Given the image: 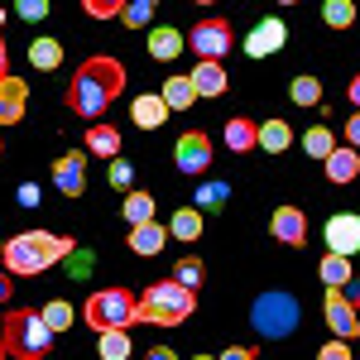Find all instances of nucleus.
Segmentation results:
<instances>
[{"label": "nucleus", "mask_w": 360, "mask_h": 360, "mask_svg": "<svg viewBox=\"0 0 360 360\" xmlns=\"http://www.w3.org/2000/svg\"><path fill=\"white\" fill-rule=\"evenodd\" d=\"M217 360H255V351H250V346H231V351H221Z\"/></svg>", "instance_id": "37998d69"}, {"label": "nucleus", "mask_w": 360, "mask_h": 360, "mask_svg": "<svg viewBox=\"0 0 360 360\" xmlns=\"http://www.w3.org/2000/svg\"><path fill=\"white\" fill-rule=\"evenodd\" d=\"M15 10H20V20H29V25H39V20L49 15V0H15Z\"/></svg>", "instance_id": "4c0bfd02"}, {"label": "nucleus", "mask_w": 360, "mask_h": 360, "mask_svg": "<svg viewBox=\"0 0 360 360\" xmlns=\"http://www.w3.org/2000/svg\"><path fill=\"white\" fill-rule=\"evenodd\" d=\"M135 293L130 288H101V293H91L82 307L86 327L91 332H130L135 327Z\"/></svg>", "instance_id": "39448f33"}, {"label": "nucleus", "mask_w": 360, "mask_h": 360, "mask_svg": "<svg viewBox=\"0 0 360 360\" xmlns=\"http://www.w3.org/2000/svg\"><path fill=\"white\" fill-rule=\"evenodd\" d=\"M317 274H322L327 288H346V283L356 278V269H351V259H346V255H332V250H327V259L317 264Z\"/></svg>", "instance_id": "b1692460"}, {"label": "nucleus", "mask_w": 360, "mask_h": 360, "mask_svg": "<svg viewBox=\"0 0 360 360\" xmlns=\"http://www.w3.org/2000/svg\"><path fill=\"white\" fill-rule=\"evenodd\" d=\"M149 360H178V356H173L168 346H154V351H149Z\"/></svg>", "instance_id": "de8ad7c7"}, {"label": "nucleus", "mask_w": 360, "mask_h": 360, "mask_svg": "<svg viewBox=\"0 0 360 360\" xmlns=\"http://www.w3.org/2000/svg\"><path fill=\"white\" fill-rule=\"evenodd\" d=\"M322 20L332 29H351L356 25V0H322Z\"/></svg>", "instance_id": "cd10ccee"}, {"label": "nucleus", "mask_w": 360, "mask_h": 360, "mask_svg": "<svg viewBox=\"0 0 360 360\" xmlns=\"http://www.w3.org/2000/svg\"><path fill=\"white\" fill-rule=\"evenodd\" d=\"M298 298H288V293H259L255 307H250V327L264 336V341H283V336H293L298 327Z\"/></svg>", "instance_id": "423d86ee"}, {"label": "nucleus", "mask_w": 360, "mask_h": 360, "mask_svg": "<svg viewBox=\"0 0 360 360\" xmlns=\"http://www.w3.org/2000/svg\"><path fill=\"white\" fill-rule=\"evenodd\" d=\"M0 25H5V15H0ZM0 77H10V58H5V44H0Z\"/></svg>", "instance_id": "49530a36"}, {"label": "nucleus", "mask_w": 360, "mask_h": 360, "mask_svg": "<svg viewBox=\"0 0 360 360\" xmlns=\"http://www.w3.org/2000/svg\"><path fill=\"white\" fill-rule=\"evenodd\" d=\"M111 188H120V193H130V188H135V168L125 164L120 154L111 159Z\"/></svg>", "instance_id": "e433bc0d"}, {"label": "nucleus", "mask_w": 360, "mask_h": 360, "mask_svg": "<svg viewBox=\"0 0 360 360\" xmlns=\"http://www.w3.org/2000/svg\"><path fill=\"white\" fill-rule=\"evenodd\" d=\"M188 77H193L197 96H221V91H226V68H221V63H197Z\"/></svg>", "instance_id": "6ab92c4d"}, {"label": "nucleus", "mask_w": 360, "mask_h": 360, "mask_svg": "<svg viewBox=\"0 0 360 360\" xmlns=\"http://www.w3.org/2000/svg\"><path fill=\"white\" fill-rule=\"evenodd\" d=\"M39 317H44V322H49V332H68V327H72V307L63 303V298H53V303L44 307V312H39Z\"/></svg>", "instance_id": "473e14b6"}, {"label": "nucleus", "mask_w": 360, "mask_h": 360, "mask_svg": "<svg viewBox=\"0 0 360 360\" xmlns=\"http://www.w3.org/2000/svg\"><path fill=\"white\" fill-rule=\"evenodd\" d=\"M164 240H168V226H159V221L130 226V250H135V255H144V259H154V255L164 250Z\"/></svg>", "instance_id": "f3484780"}, {"label": "nucleus", "mask_w": 360, "mask_h": 360, "mask_svg": "<svg viewBox=\"0 0 360 360\" xmlns=\"http://www.w3.org/2000/svg\"><path fill=\"white\" fill-rule=\"evenodd\" d=\"M226 197H231V183H207L197 193V212H217V207H226Z\"/></svg>", "instance_id": "72a5a7b5"}, {"label": "nucleus", "mask_w": 360, "mask_h": 360, "mask_svg": "<svg viewBox=\"0 0 360 360\" xmlns=\"http://www.w3.org/2000/svg\"><path fill=\"white\" fill-rule=\"evenodd\" d=\"M0 356H5V341H0Z\"/></svg>", "instance_id": "603ef678"}, {"label": "nucleus", "mask_w": 360, "mask_h": 360, "mask_svg": "<svg viewBox=\"0 0 360 360\" xmlns=\"http://www.w3.org/2000/svg\"><path fill=\"white\" fill-rule=\"evenodd\" d=\"M168 236L193 245L197 236H202V212H197V207H183V212H173V221H168Z\"/></svg>", "instance_id": "a878e982"}, {"label": "nucleus", "mask_w": 360, "mask_h": 360, "mask_svg": "<svg viewBox=\"0 0 360 360\" xmlns=\"http://www.w3.org/2000/svg\"><path fill=\"white\" fill-rule=\"evenodd\" d=\"M317 360H351V341H327L317 351Z\"/></svg>", "instance_id": "ea45409f"}, {"label": "nucleus", "mask_w": 360, "mask_h": 360, "mask_svg": "<svg viewBox=\"0 0 360 360\" xmlns=\"http://www.w3.org/2000/svg\"><path fill=\"white\" fill-rule=\"evenodd\" d=\"M197 5H212V0H197Z\"/></svg>", "instance_id": "864d4df0"}, {"label": "nucleus", "mask_w": 360, "mask_h": 360, "mask_svg": "<svg viewBox=\"0 0 360 360\" xmlns=\"http://www.w3.org/2000/svg\"><path fill=\"white\" fill-rule=\"evenodd\" d=\"M25 101H29V82L25 77H0V125H15L25 120Z\"/></svg>", "instance_id": "4468645a"}, {"label": "nucleus", "mask_w": 360, "mask_h": 360, "mask_svg": "<svg viewBox=\"0 0 360 360\" xmlns=\"http://www.w3.org/2000/svg\"><path fill=\"white\" fill-rule=\"evenodd\" d=\"M154 5H159V0H125L120 20H125L130 29H149V25H154Z\"/></svg>", "instance_id": "c85d7f7f"}, {"label": "nucleus", "mask_w": 360, "mask_h": 360, "mask_svg": "<svg viewBox=\"0 0 360 360\" xmlns=\"http://www.w3.org/2000/svg\"><path fill=\"white\" fill-rule=\"evenodd\" d=\"M341 293H346V303H351V307H356V312H360V278H351V283H346Z\"/></svg>", "instance_id": "c03bdc74"}, {"label": "nucleus", "mask_w": 360, "mask_h": 360, "mask_svg": "<svg viewBox=\"0 0 360 360\" xmlns=\"http://www.w3.org/2000/svg\"><path fill=\"white\" fill-rule=\"evenodd\" d=\"M183 49H188V39H183L178 29H154V34H149V58H159V63H173Z\"/></svg>", "instance_id": "4be33fe9"}, {"label": "nucleus", "mask_w": 360, "mask_h": 360, "mask_svg": "<svg viewBox=\"0 0 360 360\" xmlns=\"http://www.w3.org/2000/svg\"><path fill=\"white\" fill-rule=\"evenodd\" d=\"M322 312H327V327H332L336 341H356L360 336V312L346 303L341 288H327V307H322Z\"/></svg>", "instance_id": "6e6552de"}, {"label": "nucleus", "mask_w": 360, "mask_h": 360, "mask_svg": "<svg viewBox=\"0 0 360 360\" xmlns=\"http://www.w3.org/2000/svg\"><path fill=\"white\" fill-rule=\"evenodd\" d=\"M288 96H293V106H317L322 101V82L317 77H293V86H288Z\"/></svg>", "instance_id": "7c9ffc66"}, {"label": "nucleus", "mask_w": 360, "mask_h": 360, "mask_svg": "<svg viewBox=\"0 0 360 360\" xmlns=\"http://www.w3.org/2000/svg\"><path fill=\"white\" fill-rule=\"evenodd\" d=\"M159 96H164V106H168V111H193V101H197V91H193V77H183V72H173V77L164 82V91H159Z\"/></svg>", "instance_id": "aec40b11"}, {"label": "nucleus", "mask_w": 360, "mask_h": 360, "mask_svg": "<svg viewBox=\"0 0 360 360\" xmlns=\"http://www.w3.org/2000/svg\"><path fill=\"white\" fill-rule=\"evenodd\" d=\"M0 255H5V240H0Z\"/></svg>", "instance_id": "5fc2aeb1"}, {"label": "nucleus", "mask_w": 360, "mask_h": 360, "mask_svg": "<svg viewBox=\"0 0 360 360\" xmlns=\"http://www.w3.org/2000/svg\"><path fill=\"white\" fill-rule=\"evenodd\" d=\"M68 274H72V278L91 274V255H86V250H72V255H68Z\"/></svg>", "instance_id": "58836bf2"}, {"label": "nucleus", "mask_w": 360, "mask_h": 360, "mask_svg": "<svg viewBox=\"0 0 360 360\" xmlns=\"http://www.w3.org/2000/svg\"><path fill=\"white\" fill-rule=\"evenodd\" d=\"M15 202H20V207H39V188H34V183H25V188L15 193Z\"/></svg>", "instance_id": "a19ab883"}, {"label": "nucleus", "mask_w": 360, "mask_h": 360, "mask_svg": "<svg viewBox=\"0 0 360 360\" xmlns=\"http://www.w3.org/2000/svg\"><path fill=\"white\" fill-rule=\"evenodd\" d=\"M82 10L91 20H115V15L125 10V0H82Z\"/></svg>", "instance_id": "c9c22d12"}, {"label": "nucleus", "mask_w": 360, "mask_h": 360, "mask_svg": "<svg viewBox=\"0 0 360 360\" xmlns=\"http://www.w3.org/2000/svg\"><path fill=\"white\" fill-rule=\"evenodd\" d=\"M303 149H307V159H327V154L336 149L332 130H327V125H312V130L303 135Z\"/></svg>", "instance_id": "c756f323"}, {"label": "nucleus", "mask_w": 360, "mask_h": 360, "mask_svg": "<svg viewBox=\"0 0 360 360\" xmlns=\"http://www.w3.org/2000/svg\"><path fill=\"white\" fill-rule=\"evenodd\" d=\"M293 144V125L288 120H264L259 130H255V149H269V154H283Z\"/></svg>", "instance_id": "a211bd4d"}, {"label": "nucleus", "mask_w": 360, "mask_h": 360, "mask_svg": "<svg viewBox=\"0 0 360 360\" xmlns=\"http://www.w3.org/2000/svg\"><path fill=\"white\" fill-rule=\"evenodd\" d=\"M351 106H356V111H360V77H356V82H351Z\"/></svg>", "instance_id": "09e8293b"}, {"label": "nucleus", "mask_w": 360, "mask_h": 360, "mask_svg": "<svg viewBox=\"0 0 360 360\" xmlns=\"http://www.w3.org/2000/svg\"><path fill=\"white\" fill-rule=\"evenodd\" d=\"M125 221H130V226L154 221V193H139V188H130V193H125Z\"/></svg>", "instance_id": "bb28decb"}, {"label": "nucleus", "mask_w": 360, "mask_h": 360, "mask_svg": "<svg viewBox=\"0 0 360 360\" xmlns=\"http://www.w3.org/2000/svg\"><path fill=\"white\" fill-rule=\"evenodd\" d=\"M173 278L183 283V288H202V259H178V269H173Z\"/></svg>", "instance_id": "f704fd0d"}, {"label": "nucleus", "mask_w": 360, "mask_h": 360, "mask_svg": "<svg viewBox=\"0 0 360 360\" xmlns=\"http://www.w3.org/2000/svg\"><path fill=\"white\" fill-rule=\"evenodd\" d=\"M173 164H178V173H202V168L212 164V139L202 135V130L178 135V144H173Z\"/></svg>", "instance_id": "1a4fd4ad"}, {"label": "nucleus", "mask_w": 360, "mask_h": 360, "mask_svg": "<svg viewBox=\"0 0 360 360\" xmlns=\"http://www.w3.org/2000/svg\"><path fill=\"white\" fill-rule=\"evenodd\" d=\"M86 154H101V159H115V154H120V144H125V139H120V130H115V125H106V120H91V125H86Z\"/></svg>", "instance_id": "dca6fc26"}, {"label": "nucleus", "mask_w": 360, "mask_h": 360, "mask_svg": "<svg viewBox=\"0 0 360 360\" xmlns=\"http://www.w3.org/2000/svg\"><path fill=\"white\" fill-rule=\"evenodd\" d=\"M29 68H39V72L63 68V44H58V39H34V44H29Z\"/></svg>", "instance_id": "5701e85b"}, {"label": "nucleus", "mask_w": 360, "mask_h": 360, "mask_svg": "<svg viewBox=\"0 0 360 360\" xmlns=\"http://www.w3.org/2000/svg\"><path fill=\"white\" fill-rule=\"evenodd\" d=\"M120 91H125V63L120 58H86L68 86V106L82 120H101V111L115 106Z\"/></svg>", "instance_id": "f257e3e1"}, {"label": "nucleus", "mask_w": 360, "mask_h": 360, "mask_svg": "<svg viewBox=\"0 0 360 360\" xmlns=\"http://www.w3.org/2000/svg\"><path fill=\"white\" fill-rule=\"evenodd\" d=\"M193 360H217V356H193Z\"/></svg>", "instance_id": "8fccbe9b"}, {"label": "nucleus", "mask_w": 360, "mask_h": 360, "mask_svg": "<svg viewBox=\"0 0 360 360\" xmlns=\"http://www.w3.org/2000/svg\"><path fill=\"white\" fill-rule=\"evenodd\" d=\"M0 341H5V356H15V360H44L49 351H53L49 322H44L39 312H29V307H10Z\"/></svg>", "instance_id": "20e7f679"}, {"label": "nucleus", "mask_w": 360, "mask_h": 360, "mask_svg": "<svg viewBox=\"0 0 360 360\" xmlns=\"http://www.w3.org/2000/svg\"><path fill=\"white\" fill-rule=\"evenodd\" d=\"M197 307V293L193 288H183L178 278H164V283H154V288H144V298L135 303V322H154V327H178V322H188Z\"/></svg>", "instance_id": "7ed1b4c3"}, {"label": "nucleus", "mask_w": 360, "mask_h": 360, "mask_svg": "<svg viewBox=\"0 0 360 360\" xmlns=\"http://www.w3.org/2000/svg\"><path fill=\"white\" fill-rule=\"evenodd\" d=\"M193 53L202 63H221L231 53V25L226 20H202V25H193Z\"/></svg>", "instance_id": "0eeeda50"}, {"label": "nucleus", "mask_w": 360, "mask_h": 360, "mask_svg": "<svg viewBox=\"0 0 360 360\" xmlns=\"http://www.w3.org/2000/svg\"><path fill=\"white\" fill-rule=\"evenodd\" d=\"M346 144H351V149H360V111L346 120Z\"/></svg>", "instance_id": "79ce46f5"}, {"label": "nucleus", "mask_w": 360, "mask_h": 360, "mask_svg": "<svg viewBox=\"0 0 360 360\" xmlns=\"http://www.w3.org/2000/svg\"><path fill=\"white\" fill-rule=\"evenodd\" d=\"M269 231H274V240H283V245H307V217L298 207H278L274 217H269Z\"/></svg>", "instance_id": "2eb2a0df"}, {"label": "nucleus", "mask_w": 360, "mask_h": 360, "mask_svg": "<svg viewBox=\"0 0 360 360\" xmlns=\"http://www.w3.org/2000/svg\"><path fill=\"white\" fill-rule=\"evenodd\" d=\"M10 298H15V288H10V278L0 274V303H10Z\"/></svg>", "instance_id": "a18cd8bd"}, {"label": "nucleus", "mask_w": 360, "mask_h": 360, "mask_svg": "<svg viewBox=\"0 0 360 360\" xmlns=\"http://www.w3.org/2000/svg\"><path fill=\"white\" fill-rule=\"evenodd\" d=\"M255 120H245V115H236V120H226V144H231V154H250L255 149Z\"/></svg>", "instance_id": "393cba45"}, {"label": "nucleus", "mask_w": 360, "mask_h": 360, "mask_svg": "<svg viewBox=\"0 0 360 360\" xmlns=\"http://www.w3.org/2000/svg\"><path fill=\"white\" fill-rule=\"evenodd\" d=\"M283 44H288V25H283V20H259V25L245 34L250 58H269V53H278Z\"/></svg>", "instance_id": "9d476101"}, {"label": "nucleus", "mask_w": 360, "mask_h": 360, "mask_svg": "<svg viewBox=\"0 0 360 360\" xmlns=\"http://www.w3.org/2000/svg\"><path fill=\"white\" fill-rule=\"evenodd\" d=\"M322 173H327V183H336V188L356 183V178H360V149H351V144H336L332 154L322 159Z\"/></svg>", "instance_id": "f8f14e48"}, {"label": "nucleus", "mask_w": 360, "mask_h": 360, "mask_svg": "<svg viewBox=\"0 0 360 360\" xmlns=\"http://www.w3.org/2000/svg\"><path fill=\"white\" fill-rule=\"evenodd\" d=\"M130 115H135V125L139 130H159V125H164L168 115V106H164V96H139L135 106H130Z\"/></svg>", "instance_id": "412c9836"}, {"label": "nucleus", "mask_w": 360, "mask_h": 360, "mask_svg": "<svg viewBox=\"0 0 360 360\" xmlns=\"http://www.w3.org/2000/svg\"><path fill=\"white\" fill-rule=\"evenodd\" d=\"M53 183H58V193L82 197V188H86V154H82V149L63 154V159L53 164Z\"/></svg>", "instance_id": "ddd939ff"}, {"label": "nucleus", "mask_w": 360, "mask_h": 360, "mask_svg": "<svg viewBox=\"0 0 360 360\" xmlns=\"http://www.w3.org/2000/svg\"><path fill=\"white\" fill-rule=\"evenodd\" d=\"M327 250L351 259V255L360 250V217H351V212H336L332 221H327Z\"/></svg>", "instance_id": "9b49d317"}, {"label": "nucleus", "mask_w": 360, "mask_h": 360, "mask_svg": "<svg viewBox=\"0 0 360 360\" xmlns=\"http://www.w3.org/2000/svg\"><path fill=\"white\" fill-rule=\"evenodd\" d=\"M278 5H298V0H278Z\"/></svg>", "instance_id": "3c124183"}, {"label": "nucleus", "mask_w": 360, "mask_h": 360, "mask_svg": "<svg viewBox=\"0 0 360 360\" xmlns=\"http://www.w3.org/2000/svg\"><path fill=\"white\" fill-rule=\"evenodd\" d=\"M101 360H130V332H101Z\"/></svg>", "instance_id": "2f4dec72"}, {"label": "nucleus", "mask_w": 360, "mask_h": 360, "mask_svg": "<svg viewBox=\"0 0 360 360\" xmlns=\"http://www.w3.org/2000/svg\"><path fill=\"white\" fill-rule=\"evenodd\" d=\"M72 255V240L68 236H53V231H20V236H10L5 240V269L10 274H44V269H53L58 259H68Z\"/></svg>", "instance_id": "f03ea898"}, {"label": "nucleus", "mask_w": 360, "mask_h": 360, "mask_svg": "<svg viewBox=\"0 0 360 360\" xmlns=\"http://www.w3.org/2000/svg\"><path fill=\"white\" fill-rule=\"evenodd\" d=\"M0 149H5V144H0Z\"/></svg>", "instance_id": "6e6d98bb"}]
</instances>
